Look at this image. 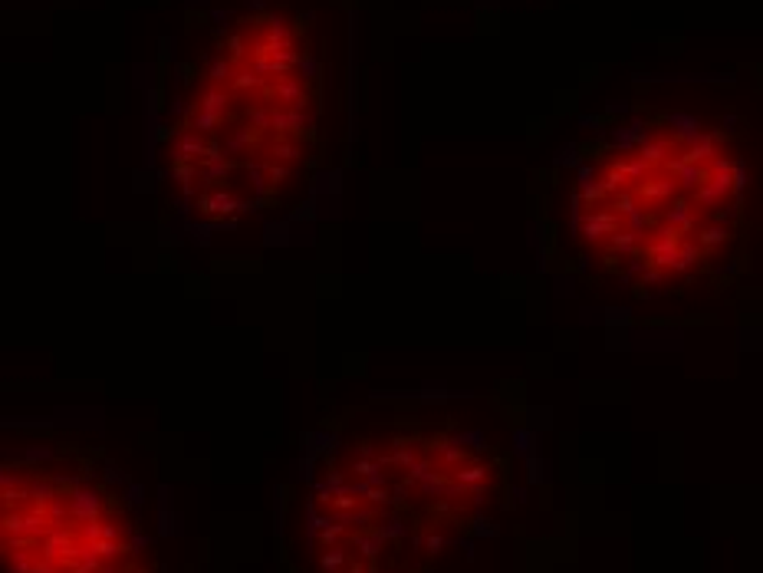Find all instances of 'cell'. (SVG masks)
I'll return each mask as SVG.
<instances>
[{
    "instance_id": "6da1fadb",
    "label": "cell",
    "mask_w": 763,
    "mask_h": 573,
    "mask_svg": "<svg viewBox=\"0 0 763 573\" xmlns=\"http://www.w3.org/2000/svg\"><path fill=\"white\" fill-rule=\"evenodd\" d=\"M323 86L306 17L254 11L214 36L168 139L184 205L201 221L273 211L319 155Z\"/></svg>"
},
{
    "instance_id": "7a4b0ae2",
    "label": "cell",
    "mask_w": 763,
    "mask_h": 573,
    "mask_svg": "<svg viewBox=\"0 0 763 573\" xmlns=\"http://www.w3.org/2000/svg\"><path fill=\"white\" fill-rule=\"evenodd\" d=\"M734 162L701 132H642L579 175L572 231L625 281H688L731 238Z\"/></svg>"
},
{
    "instance_id": "3957f363",
    "label": "cell",
    "mask_w": 763,
    "mask_h": 573,
    "mask_svg": "<svg viewBox=\"0 0 763 573\" xmlns=\"http://www.w3.org/2000/svg\"><path fill=\"white\" fill-rule=\"evenodd\" d=\"M4 553L11 573H151L125 501L89 461L7 465Z\"/></svg>"
}]
</instances>
